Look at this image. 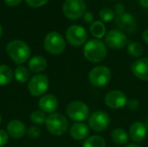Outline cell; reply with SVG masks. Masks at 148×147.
Here are the masks:
<instances>
[{
	"instance_id": "6da1fadb",
	"label": "cell",
	"mask_w": 148,
	"mask_h": 147,
	"mask_svg": "<svg viewBox=\"0 0 148 147\" xmlns=\"http://www.w3.org/2000/svg\"><path fill=\"white\" fill-rule=\"evenodd\" d=\"M6 52L10 58L16 64L26 62L30 56V49L29 45L21 40H12L6 46Z\"/></svg>"
},
{
	"instance_id": "7a4b0ae2",
	"label": "cell",
	"mask_w": 148,
	"mask_h": 147,
	"mask_svg": "<svg viewBox=\"0 0 148 147\" xmlns=\"http://www.w3.org/2000/svg\"><path fill=\"white\" fill-rule=\"evenodd\" d=\"M107 48L104 42L98 39L88 41L83 49V54L87 60L91 62H100L107 56Z\"/></svg>"
},
{
	"instance_id": "3957f363",
	"label": "cell",
	"mask_w": 148,
	"mask_h": 147,
	"mask_svg": "<svg viewBox=\"0 0 148 147\" xmlns=\"http://www.w3.org/2000/svg\"><path fill=\"white\" fill-rule=\"evenodd\" d=\"M45 125L51 134L61 136L67 132L69 123L64 115L59 113H53L47 117Z\"/></svg>"
},
{
	"instance_id": "277c9868",
	"label": "cell",
	"mask_w": 148,
	"mask_h": 147,
	"mask_svg": "<svg viewBox=\"0 0 148 147\" xmlns=\"http://www.w3.org/2000/svg\"><path fill=\"white\" fill-rule=\"evenodd\" d=\"M43 46L47 52L56 55L62 54L64 51L66 44L63 37L58 32L52 31L45 36Z\"/></svg>"
},
{
	"instance_id": "5b68a950",
	"label": "cell",
	"mask_w": 148,
	"mask_h": 147,
	"mask_svg": "<svg viewBox=\"0 0 148 147\" xmlns=\"http://www.w3.org/2000/svg\"><path fill=\"white\" fill-rule=\"evenodd\" d=\"M111 71L106 66H97L91 69L88 74L90 83L96 88L106 86L111 79Z\"/></svg>"
},
{
	"instance_id": "8992f818",
	"label": "cell",
	"mask_w": 148,
	"mask_h": 147,
	"mask_svg": "<svg viewBox=\"0 0 148 147\" xmlns=\"http://www.w3.org/2000/svg\"><path fill=\"white\" fill-rule=\"evenodd\" d=\"M66 113L72 120L82 122L88 119L89 114V109L84 102L75 101L68 105L66 108Z\"/></svg>"
},
{
	"instance_id": "52a82bcc",
	"label": "cell",
	"mask_w": 148,
	"mask_h": 147,
	"mask_svg": "<svg viewBox=\"0 0 148 147\" xmlns=\"http://www.w3.org/2000/svg\"><path fill=\"white\" fill-rule=\"evenodd\" d=\"M86 4L83 0H66L62 6L65 16L71 20H75L82 16L85 13Z\"/></svg>"
},
{
	"instance_id": "ba28073f",
	"label": "cell",
	"mask_w": 148,
	"mask_h": 147,
	"mask_svg": "<svg viewBox=\"0 0 148 147\" xmlns=\"http://www.w3.org/2000/svg\"><path fill=\"white\" fill-rule=\"evenodd\" d=\"M49 86V78L45 75H36L33 76L28 84V89L31 95L39 97L43 95Z\"/></svg>"
},
{
	"instance_id": "9c48e42d",
	"label": "cell",
	"mask_w": 148,
	"mask_h": 147,
	"mask_svg": "<svg viewBox=\"0 0 148 147\" xmlns=\"http://www.w3.org/2000/svg\"><path fill=\"white\" fill-rule=\"evenodd\" d=\"M88 38L86 29L80 25H72L66 31V39L72 46H81L85 43Z\"/></svg>"
},
{
	"instance_id": "30bf717a",
	"label": "cell",
	"mask_w": 148,
	"mask_h": 147,
	"mask_svg": "<svg viewBox=\"0 0 148 147\" xmlns=\"http://www.w3.org/2000/svg\"><path fill=\"white\" fill-rule=\"evenodd\" d=\"M110 123L109 115L103 111H95L88 119V125L90 128L95 132L105 131Z\"/></svg>"
},
{
	"instance_id": "8fae6325",
	"label": "cell",
	"mask_w": 148,
	"mask_h": 147,
	"mask_svg": "<svg viewBox=\"0 0 148 147\" xmlns=\"http://www.w3.org/2000/svg\"><path fill=\"white\" fill-rule=\"evenodd\" d=\"M105 42L109 48L113 49H121L127 45V38L121 30L112 29L107 34Z\"/></svg>"
},
{
	"instance_id": "7c38bea8",
	"label": "cell",
	"mask_w": 148,
	"mask_h": 147,
	"mask_svg": "<svg viewBox=\"0 0 148 147\" xmlns=\"http://www.w3.org/2000/svg\"><path fill=\"white\" fill-rule=\"evenodd\" d=\"M105 103L112 109H120L127 104V97L122 91L113 90L106 95Z\"/></svg>"
},
{
	"instance_id": "4fadbf2b",
	"label": "cell",
	"mask_w": 148,
	"mask_h": 147,
	"mask_svg": "<svg viewBox=\"0 0 148 147\" xmlns=\"http://www.w3.org/2000/svg\"><path fill=\"white\" fill-rule=\"evenodd\" d=\"M116 24L121 29V30H123L127 33H133L136 29L137 22L135 17L129 14V13H124L122 15H120L116 17Z\"/></svg>"
},
{
	"instance_id": "5bb4252c",
	"label": "cell",
	"mask_w": 148,
	"mask_h": 147,
	"mask_svg": "<svg viewBox=\"0 0 148 147\" xmlns=\"http://www.w3.org/2000/svg\"><path fill=\"white\" fill-rule=\"evenodd\" d=\"M148 129L147 126V124L141 122V121H136L132 124L130 130H129V134L131 139L137 143L142 142L147 136Z\"/></svg>"
},
{
	"instance_id": "9a60e30c",
	"label": "cell",
	"mask_w": 148,
	"mask_h": 147,
	"mask_svg": "<svg viewBox=\"0 0 148 147\" xmlns=\"http://www.w3.org/2000/svg\"><path fill=\"white\" fill-rule=\"evenodd\" d=\"M38 107L43 113H53L58 107V100L53 94L42 95L38 101Z\"/></svg>"
},
{
	"instance_id": "2e32d148",
	"label": "cell",
	"mask_w": 148,
	"mask_h": 147,
	"mask_svg": "<svg viewBox=\"0 0 148 147\" xmlns=\"http://www.w3.org/2000/svg\"><path fill=\"white\" fill-rule=\"evenodd\" d=\"M131 69L138 79L148 81V58H141L134 62Z\"/></svg>"
},
{
	"instance_id": "e0dca14e",
	"label": "cell",
	"mask_w": 148,
	"mask_h": 147,
	"mask_svg": "<svg viewBox=\"0 0 148 147\" xmlns=\"http://www.w3.org/2000/svg\"><path fill=\"white\" fill-rule=\"evenodd\" d=\"M26 132L25 125L18 120H12L7 125V133L13 139H18L23 138Z\"/></svg>"
},
{
	"instance_id": "ac0fdd59",
	"label": "cell",
	"mask_w": 148,
	"mask_h": 147,
	"mask_svg": "<svg viewBox=\"0 0 148 147\" xmlns=\"http://www.w3.org/2000/svg\"><path fill=\"white\" fill-rule=\"evenodd\" d=\"M89 134V128L87 125L77 122L70 128V136L75 140H82L87 139Z\"/></svg>"
},
{
	"instance_id": "d6986e66",
	"label": "cell",
	"mask_w": 148,
	"mask_h": 147,
	"mask_svg": "<svg viewBox=\"0 0 148 147\" xmlns=\"http://www.w3.org/2000/svg\"><path fill=\"white\" fill-rule=\"evenodd\" d=\"M47 68V61L43 56L41 55H35L33 56L28 63V68L29 71L39 74L44 71Z\"/></svg>"
},
{
	"instance_id": "ffe728a7",
	"label": "cell",
	"mask_w": 148,
	"mask_h": 147,
	"mask_svg": "<svg viewBox=\"0 0 148 147\" xmlns=\"http://www.w3.org/2000/svg\"><path fill=\"white\" fill-rule=\"evenodd\" d=\"M14 76L12 69L7 65H0V86H6L11 82Z\"/></svg>"
},
{
	"instance_id": "44dd1931",
	"label": "cell",
	"mask_w": 148,
	"mask_h": 147,
	"mask_svg": "<svg viewBox=\"0 0 148 147\" xmlns=\"http://www.w3.org/2000/svg\"><path fill=\"white\" fill-rule=\"evenodd\" d=\"M111 139L113 142L117 145H125L128 142L127 133L122 128H116L113 130L111 133Z\"/></svg>"
},
{
	"instance_id": "7402d4cb",
	"label": "cell",
	"mask_w": 148,
	"mask_h": 147,
	"mask_svg": "<svg viewBox=\"0 0 148 147\" xmlns=\"http://www.w3.org/2000/svg\"><path fill=\"white\" fill-rule=\"evenodd\" d=\"M14 77L20 83L27 82L30 77L29 68L24 66H18L14 71Z\"/></svg>"
},
{
	"instance_id": "603a6c76",
	"label": "cell",
	"mask_w": 148,
	"mask_h": 147,
	"mask_svg": "<svg viewBox=\"0 0 148 147\" xmlns=\"http://www.w3.org/2000/svg\"><path fill=\"white\" fill-rule=\"evenodd\" d=\"M90 32L95 38L101 39L106 34V27L101 21H95L90 25Z\"/></svg>"
},
{
	"instance_id": "cb8c5ba5",
	"label": "cell",
	"mask_w": 148,
	"mask_h": 147,
	"mask_svg": "<svg viewBox=\"0 0 148 147\" xmlns=\"http://www.w3.org/2000/svg\"><path fill=\"white\" fill-rule=\"evenodd\" d=\"M106 141L101 136H91L85 139L83 143V147H105Z\"/></svg>"
},
{
	"instance_id": "d4e9b609",
	"label": "cell",
	"mask_w": 148,
	"mask_h": 147,
	"mask_svg": "<svg viewBox=\"0 0 148 147\" xmlns=\"http://www.w3.org/2000/svg\"><path fill=\"white\" fill-rule=\"evenodd\" d=\"M127 51L133 57H140L143 54V47L139 42H131L128 44Z\"/></svg>"
},
{
	"instance_id": "484cf974",
	"label": "cell",
	"mask_w": 148,
	"mask_h": 147,
	"mask_svg": "<svg viewBox=\"0 0 148 147\" xmlns=\"http://www.w3.org/2000/svg\"><path fill=\"white\" fill-rule=\"evenodd\" d=\"M47 116L45 113L41 110H36L31 113L30 114V120L36 125H42L46 122Z\"/></svg>"
},
{
	"instance_id": "4316f807",
	"label": "cell",
	"mask_w": 148,
	"mask_h": 147,
	"mask_svg": "<svg viewBox=\"0 0 148 147\" xmlns=\"http://www.w3.org/2000/svg\"><path fill=\"white\" fill-rule=\"evenodd\" d=\"M99 16L100 18L103 21V22H110L112 21L115 15H114V11L112 10V9H109V8H104L102 9L100 13H99Z\"/></svg>"
},
{
	"instance_id": "83f0119b",
	"label": "cell",
	"mask_w": 148,
	"mask_h": 147,
	"mask_svg": "<svg viewBox=\"0 0 148 147\" xmlns=\"http://www.w3.org/2000/svg\"><path fill=\"white\" fill-rule=\"evenodd\" d=\"M26 133L29 138L35 139H37L41 135V129L36 126H32L28 128Z\"/></svg>"
},
{
	"instance_id": "f1b7e54d",
	"label": "cell",
	"mask_w": 148,
	"mask_h": 147,
	"mask_svg": "<svg viewBox=\"0 0 148 147\" xmlns=\"http://www.w3.org/2000/svg\"><path fill=\"white\" fill-rule=\"evenodd\" d=\"M49 1V0H25L27 4L30 7H33V8L41 7V6L44 5L45 3H47Z\"/></svg>"
},
{
	"instance_id": "f546056e",
	"label": "cell",
	"mask_w": 148,
	"mask_h": 147,
	"mask_svg": "<svg viewBox=\"0 0 148 147\" xmlns=\"http://www.w3.org/2000/svg\"><path fill=\"white\" fill-rule=\"evenodd\" d=\"M9 141V134L4 130H0V147L4 146Z\"/></svg>"
},
{
	"instance_id": "4dcf8cb0",
	"label": "cell",
	"mask_w": 148,
	"mask_h": 147,
	"mask_svg": "<svg viewBox=\"0 0 148 147\" xmlns=\"http://www.w3.org/2000/svg\"><path fill=\"white\" fill-rule=\"evenodd\" d=\"M127 107L130 110L133 111H136L139 107H140V102L137 100H131L129 101H127Z\"/></svg>"
},
{
	"instance_id": "1f68e13d",
	"label": "cell",
	"mask_w": 148,
	"mask_h": 147,
	"mask_svg": "<svg viewBox=\"0 0 148 147\" xmlns=\"http://www.w3.org/2000/svg\"><path fill=\"white\" fill-rule=\"evenodd\" d=\"M114 10L115 12L118 14V16L120 15H122L124 14V11H125V7L122 3H117L114 7Z\"/></svg>"
},
{
	"instance_id": "d6a6232c",
	"label": "cell",
	"mask_w": 148,
	"mask_h": 147,
	"mask_svg": "<svg viewBox=\"0 0 148 147\" xmlns=\"http://www.w3.org/2000/svg\"><path fill=\"white\" fill-rule=\"evenodd\" d=\"M83 19H84V21H85L86 23H92L93 20H94V15H93L91 12L88 11V12L84 13V15H83Z\"/></svg>"
},
{
	"instance_id": "836d02e7",
	"label": "cell",
	"mask_w": 148,
	"mask_h": 147,
	"mask_svg": "<svg viewBox=\"0 0 148 147\" xmlns=\"http://www.w3.org/2000/svg\"><path fill=\"white\" fill-rule=\"evenodd\" d=\"M4 2L9 6H17L20 4L22 0H4Z\"/></svg>"
},
{
	"instance_id": "e575fe53",
	"label": "cell",
	"mask_w": 148,
	"mask_h": 147,
	"mask_svg": "<svg viewBox=\"0 0 148 147\" xmlns=\"http://www.w3.org/2000/svg\"><path fill=\"white\" fill-rule=\"evenodd\" d=\"M142 38H143V40L145 41V42L148 43V29H146V30L143 32Z\"/></svg>"
},
{
	"instance_id": "d590c367",
	"label": "cell",
	"mask_w": 148,
	"mask_h": 147,
	"mask_svg": "<svg viewBox=\"0 0 148 147\" xmlns=\"http://www.w3.org/2000/svg\"><path fill=\"white\" fill-rule=\"evenodd\" d=\"M140 4L143 8H148V0H140Z\"/></svg>"
},
{
	"instance_id": "8d00e7d4",
	"label": "cell",
	"mask_w": 148,
	"mask_h": 147,
	"mask_svg": "<svg viewBox=\"0 0 148 147\" xmlns=\"http://www.w3.org/2000/svg\"><path fill=\"white\" fill-rule=\"evenodd\" d=\"M126 147H141L139 145H135V144H132V145H129V146H127Z\"/></svg>"
},
{
	"instance_id": "74e56055",
	"label": "cell",
	"mask_w": 148,
	"mask_h": 147,
	"mask_svg": "<svg viewBox=\"0 0 148 147\" xmlns=\"http://www.w3.org/2000/svg\"><path fill=\"white\" fill-rule=\"evenodd\" d=\"M2 33H3V29H2V26H1V24H0V38H1V36H2Z\"/></svg>"
},
{
	"instance_id": "f35d334b",
	"label": "cell",
	"mask_w": 148,
	"mask_h": 147,
	"mask_svg": "<svg viewBox=\"0 0 148 147\" xmlns=\"http://www.w3.org/2000/svg\"><path fill=\"white\" fill-rule=\"evenodd\" d=\"M1 122H2V116H1V114H0V124H1Z\"/></svg>"
},
{
	"instance_id": "ab89813d",
	"label": "cell",
	"mask_w": 148,
	"mask_h": 147,
	"mask_svg": "<svg viewBox=\"0 0 148 147\" xmlns=\"http://www.w3.org/2000/svg\"><path fill=\"white\" fill-rule=\"evenodd\" d=\"M147 129H148V120H147Z\"/></svg>"
}]
</instances>
